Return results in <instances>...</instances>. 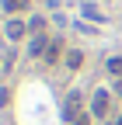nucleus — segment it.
Masks as SVG:
<instances>
[{
  "label": "nucleus",
  "instance_id": "6e6552de",
  "mask_svg": "<svg viewBox=\"0 0 122 125\" xmlns=\"http://www.w3.org/2000/svg\"><path fill=\"white\" fill-rule=\"evenodd\" d=\"M56 56H59V42H52L49 49H45V62H56Z\"/></svg>",
  "mask_w": 122,
  "mask_h": 125
},
{
  "label": "nucleus",
  "instance_id": "9b49d317",
  "mask_svg": "<svg viewBox=\"0 0 122 125\" xmlns=\"http://www.w3.org/2000/svg\"><path fill=\"white\" fill-rule=\"evenodd\" d=\"M115 94H119V97H122V76H119V83H115Z\"/></svg>",
  "mask_w": 122,
  "mask_h": 125
},
{
  "label": "nucleus",
  "instance_id": "7ed1b4c3",
  "mask_svg": "<svg viewBox=\"0 0 122 125\" xmlns=\"http://www.w3.org/2000/svg\"><path fill=\"white\" fill-rule=\"evenodd\" d=\"M24 31H28V24H24V21H18V18H11V21H7V38H11V42L24 38Z\"/></svg>",
  "mask_w": 122,
  "mask_h": 125
},
{
  "label": "nucleus",
  "instance_id": "f8f14e48",
  "mask_svg": "<svg viewBox=\"0 0 122 125\" xmlns=\"http://www.w3.org/2000/svg\"><path fill=\"white\" fill-rule=\"evenodd\" d=\"M115 125H122V115H119V122H115Z\"/></svg>",
  "mask_w": 122,
  "mask_h": 125
},
{
  "label": "nucleus",
  "instance_id": "39448f33",
  "mask_svg": "<svg viewBox=\"0 0 122 125\" xmlns=\"http://www.w3.org/2000/svg\"><path fill=\"white\" fill-rule=\"evenodd\" d=\"M28 7V0H4V10L7 14H18V10H24Z\"/></svg>",
  "mask_w": 122,
  "mask_h": 125
},
{
  "label": "nucleus",
  "instance_id": "20e7f679",
  "mask_svg": "<svg viewBox=\"0 0 122 125\" xmlns=\"http://www.w3.org/2000/svg\"><path fill=\"white\" fill-rule=\"evenodd\" d=\"M45 49H49L45 45V35H35L32 38V56H45Z\"/></svg>",
  "mask_w": 122,
  "mask_h": 125
},
{
  "label": "nucleus",
  "instance_id": "0eeeda50",
  "mask_svg": "<svg viewBox=\"0 0 122 125\" xmlns=\"http://www.w3.org/2000/svg\"><path fill=\"white\" fill-rule=\"evenodd\" d=\"M80 62H84V52H70V56H66V66H73V70H77Z\"/></svg>",
  "mask_w": 122,
  "mask_h": 125
},
{
  "label": "nucleus",
  "instance_id": "423d86ee",
  "mask_svg": "<svg viewBox=\"0 0 122 125\" xmlns=\"http://www.w3.org/2000/svg\"><path fill=\"white\" fill-rule=\"evenodd\" d=\"M108 73H115V76H122V56H115V59H108Z\"/></svg>",
  "mask_w": 122,
  "mask_h": 125
},
{
  "label": "nucleus",
  "instance_id": "f257e3e1",
  "mask_svg": "<svg viewBox=\"0 0 122 125\" xmlns=\"http://www.w3.org/2000/svg\"><path fill=\"white\" fill-rule=\"evenodd\" d=\"M108 104H112L108 90H94V97H91V115H94V118H105V115H108Z\"/></svg>",
  "mask_w": 122,
  "mask_h": 125
},
{
  "label": "nucleus",
  "instance_id": "1a4fd4ad",
  "mask_svg": "<svg viewBox=\"0 0 122 125\" xmlns=\"http://www.w3.org/2000/svg\"><path fill=\"white\" fill-rule=\"evenodd\" d=\"M28 28H32V31H42V28H45V21H42V18H32V24H28Z\"/></svg>",
  "mask_w": 122,
  "mask_h": 125
},
{
  "label": "nucleus",
  "instance_id": "f03ea898",
  "mask_svg": "<svg viewBox=\"0 0 122 125\" xmlns=\"http://www.w3.org/2000/svg\"><path fill=\"white\" fill-rule=\"evenodd\" d=\"M63 118H66V122H77V118H80V94H77V90H73V94H66Z\"/></svg>",
  "mask_w": 122,
  "mask_h": 125
},
{
  "label": "nucleus",
  "instance_id": "9d476101",
  "mask_svg": "<svg viewBox=\"0 0 122 125\" xmlns=\"http://www.w3.org/2000/svg\"><path fill=\"white\" fill-rule=\"evenodd\" d=\"M73 125H91V118H84V115H80L77 122H73Z\"/></svg>",
  "mask_w": 122,
  "mask_h": 125
}]
</instances>
